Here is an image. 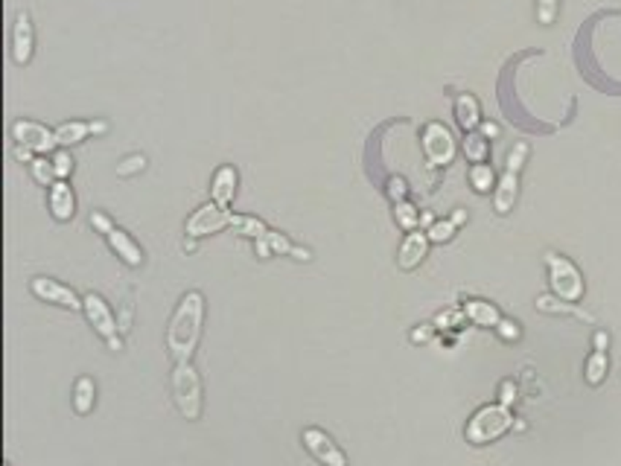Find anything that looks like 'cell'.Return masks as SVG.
Wrapping results in <instances>:
<instances>
[{
	"label": "cell",
	"instance_id": "14",
	"mask_svg": "<svg viewBox=\"0 0 621 466\" xmlns=\"http://www.w3.org/2000/svg\"><path fill=\"white\" fill-rule=\"evenodd\" d=\"M516 195H519V169H508L505 166V173H501L499 184L493 190V210L499 216L511 213L513 204H516Z\"/></svg>",
	"mask_w": 621,
	"mask_h": 466
},
{
	"label": "cell",
	"instance_id": "25",
	"mask_svg": "<svg viewBox=\"0 0 621 466\" xmlns=\"http://www.w3.org/2000/svg\"><path fill=\"white\" fill-rule=\"evenodd\" d=\"M394 219H397V225H400L402 231H417V225H420V210H417L414 204H409V202H397V204H394Z\"/></svg>",
	"mask_w": 621,
	"mask_h": 466
},
{
	"label": "cell",
	"instance_id": "33",
	"mask_svg": "<svg viewBox=\"0 0 621 466\" xmlns=\"http://www.w3.org/2000/svg\"><path fill=\"white\" fill-rule=\"evenodd\" d=\"M496 330H499L501 338H508V341H516V338H519V327H516L513 321H508V318H501V321L496 324Z\"/></svg>",
	"mask_w": 621,
	"mask_h": 466
},
{
	"label": "cell",
	"instance_id": "35",
	"mask_svg": "<svg viewBox=\"0 0 621 466\" xmlns=\"http://www.w3.org/2000/svg\"><path fill=\"white\" fill-rule=\"evenodd\" d=\"M516 400V388H513V382H505L501 385V405H511Z\"/></svg>",
	"mask_w": 621,
	"mask_h": 466
},
{
	"label": "cell",
	"instance_id": "19",
	"mask_svg": "<svg viewBox=\"0 0 621 466\" xmlns=\"http://www.w3.org/2000/svg\"><path fill=\"white\" fill-rule=\"evenodd\" d=\"M464 315L470 318L475 327H496L501 321L499 309L493 303H487V301H467L464 303Z\"/></svg>",
	"mask_w": 621,
	"mask_h": 466
},
{
	"label": "cell",
	"instance_id": "31",
	"mask_svg": "<svg viewBox=\"0 0 621 466\" xmlns=\"http://www.w3.org/2000/svg\"><path fill=\"white\" fill-rule=\"evenodd\" d=\"M461 318H467V315H464V309H449V312H441V315L435 318V327H452V324H461Z\"/></svg>",
	"mask_w": 621,
	"mask_h": 466
},
{
	"label": "cell",
	"instance_id": "27",
	"mask_svg": "<svg viewBox=\"0 0 621 466\" xmlns=\"http://www.w3.org/2000/svg\"><path fill=\"white\" fill-rule=\"evenodd\" d=\"M50 161H53V169H56V178H59V181H67L70 175H74V155H70L67 149H56V152L50 155Z\"/></svg>",
	"mask_w": 621,
	"mask_h": 466
},
{
	"label": "cell",
	"instance_id": "40",
	"mask_svg": "<svg viewBox=\"0 0 621 466\" xmlns=\"http://www.w3.org/2000/svg\"><path fill=\"white\" fill-rule=\"evenodd\" d=\"M449 219H452V222H455V225H464V222H467V210H461V207H458V210L452 213Z\"/></svg>",
	"mask_w": 621,
	"mask_h": 466
},
{
	"label": "cell",
	"instance_id": "36",
	"mask_svg": "<svg viewBox=\"0 0 621 466\" xmlns=\"http://www.w3.org/2000/svg\"><path fill=\"white\" fill-rule=\"evenodd\" d=\"M429 335H432V327L423 324V327H417V330L412 332V341H414V344H420V341H429Z\"/></svg>",
	"mask_w": 621,
	"mask_h": 466
},
{
	"label": "cell",
	"instance_id": "2",
	"mask_svg": "<svg viewBox=\"0 0 621 466\" xmlns=\"http://www.w3.org/2000/svg\"><path fill=\"white\" fill-rule=\"evenodd\" d=\"M513 426V414L508 405H484L472 414V420L467 423V440L472 446H484L493 443Z\"/></svg>",
	"mask_w": 621,
	"mask_h": 466
},
{
	"label": "cell",
	"instance_id": "17",
	"mask_svg": "<svg viewBox=\"0 0 621 466\" xmlns=\"http://www.w3.org/2000/svg\"><path fill=\"white\" fill-rule=\"evenodd\" d=\"M455 120H458V126L467 134L482 126V108H479V100H475L472 93H458V100H455Z\"/></svg>",
	"mask_w": 621,
	"mask_h": 466
},
{
	"label": "cell",
	"instance_id": "28",
	"mask_svg": "<svg viewBox=\"0 0 621 466\" xmlns=\"http://www.w3.org/2000/svg\"><path fill=\"white\" fill-rule=\"evenodd\" d=\"M455 228L458 225L452 222V219H438V222L429 228L426 233H429V239H432V242H449L452 236H455Z\"/></svg>",
	"mask_w": 621,
	"mask_h": 466
},
{
	"label": "cell",
	"instance_id": "13",
	"mask_svg": "<svg viewBox=\"0 0 621 466\" xmlns=\"http://www.w3.org/2000/svg\"><path fill=\"white\" fill-rule=\"evenodd\" d=\"M429 233L426 231H409V236L402 239L400 251H397V265L402 268V272H412V268H417L423 262V257L429 254Z\"/></svg>",
	"mask_w": 621,
	"mask_h": 466
},
{
	"label": "cell",
	"instance_id": "10",
	"mask_svg": "<svg viewBox=\"0 0 621 466\" xmlns=\"http://www.w3.org/2000/svg\"><path fill=\"white\" fill-rule=\"evenodd\" d=\"M30 291L35 294L38 301L62 306V309H70V312H82L85 309V301L79 298V294L70 286L53 280V277H35V280H30Z\"/></svg>",
	"mask_w": 621,
	"mask_h": 466
},
{
	"label": "cell",
	"instance_id": "39",
	"mask_svg": "<svg viewBox=\"0 0 621 466\" xmlns=\"http://www.w3.org/2000/svg\"><path fill=\"white\" fill-rule=\"evenodd\" d=\"M105 132H108L105 120H91V134H105Z\"/></svg>",
	"mask_w": 621,
	"mask_h": 466
},
{
	"label": "cell",
	"instance_id": "41",
	"mask_svg": "<svg viewBox=\"0 0 621 466\" xmlns=\"http://www.w3.org/2000/svg\"><path fill=\"white\" fill-rule=\"evenodd\" d=\"M435 222H438V219H435L432 213H420V225H426V231H429V228H432Z\"/></svg>",
	"mask_w": 621,
	"mask_h": 466
},
{
	"label": "cell",
	"instance_id": "18",
	"mask_svg": "<svg viewBox=\"0 0 621 466\" xmlns=\"http://www.w3.org/2000/svg\"><path fill=\"white\" fill-rule=\"evenodd\" d=\"M88 134H91V122H85V120H67V122H62V126H56L59 149H70V146L82 143Z\"/></svg>",
	"mask_w": 621,
	"mask_h": 466
},
{
	"label": "cell",
	"instance_id": "23",
	"mask_svg": "<svg viewBox=\"0 0 621 466\" xmlns=\"http://www.w3.org/2000/svg\"><path fill=\"white\" fill-rule=\"evenodd\" d=\"M607 367H610V359H607V350H595L586 361V382L589 385H601L604 376H607Z\"/></svg>",
	"mask_w": 621,
	"mask_h": 466
},
{
	"label": "cell",
	"instance_id": "6",
	"mask_svg": "<svg viewBox=\"0 0 621 466\" xmlns=\"http://www.w3.org/2000/svg\"><path fill=\"white\" fill-rule=\"evenodd\" d=\"M85 318H88V324L93 327V332H97L105 344L117 353V350H123V338H120V330H117V318H114V312L108 309V303L100 298V294H85Z\"/></svg>",
	"mask_w": 621,
	"mask_h": 466
},
{
	"label": "cell",
	"instance_id": "8",
	"mask_svg": "<svg viewBox=\"0 0 621 466\" xmlns=\"http://www.w3.org/2000/svg\"><path fill=\"white\" fill-rule=\"evenodd\" d=\"M12 140L18 146H27L35 155H53L59 149L56 129H47L38 120H15L12 122Z\"/></svg>",
	"mask_w": 621,
	"mask_h": 466
},
{
	"label": "cell",
	"instance_id": "26",
	"mask_svg": "<svg viewBox=\"0 0 621 466\" xmlns=\"http://www.w3.org/2000/svg\"><path fill=\"white\" fill-rule=\"evenodd\" d=\"M537 309H540V312H566V315H578V318H586V321H589V315H586V312H578L569 301L560 303V301H555V298H548V294L537 298Z\"/></svg>",
	"mask_w": 621,
	"mask_h": 466
},
{
	"label": "cell",
	"instance_id": "5",
	"mask_svg": "<svg viewBox=\"0 0 621 466\" xmlns=\"http://www.w3.org/2000/svg\"><path fill=\"white\" fill-rule=\"evenodd\" d=\"M91 225L103 233V239L108 242V248H111L117 257H120L126 265H132V268H140V265H143V251H140V245H137L123 228H117L105 213L93 210V213H91Z\"/></svg>",
	"mask_w": 621,
	"mask_h": 466
},
{
	"label": "cell",
	"instance_id": "30",
	"mask_svg": "<svg viewBox=\"0 0 621 466\" xmlns=\"http://www.w3.org/2000/svg\"><path fill=\"white\" fill-rule=\"evenodd\" d=\"M560 0H537V21L540 23H555Z\"/></svg>",
	"mask_w": 621,
	"mask_h": 466
},
{
	"label": "cell",
	"instance_id": "20",
	"mask_svg": "<svg viewBox=\"0 0 621 466\" xmlns=\"http://www.w3.org/2000/svg\"><path fill=\"white\" fill-rule=\"evenodd\" d=\"M93 402H97V385H93V379H88V376H79L76 385H74V411L79 417H85V414L93 411Z\"/></svg>",
	"mask_w": 621,
	"mask_h": 466
},
{
	"label": "cell",
	"instance_id": "29",
	"mask_svg": "<svg viewBox=\"0 0 621 466\" xmlns=\"http://www.w3.org/2000/svg\"><path fill=\"white\" fill-rule=\"evenodd\" d=\"M143 169H146V158H143V155H129V158H123L120 163H117V175L129 178L134 173H143Z\"/></svg>",
	"mask_w": 621,
	"mask_h": 466
},
{
	"label": "cell",
	"instance_id": "32",
	"mask_svg": "<svg viewBox=\"0 0 621 466\" xmlns=\"http://www.w3.org/2000/svg\"><path fill=\"white\" fill-rule=\"evenodd\" d=\"M405 192H409V187H405L402 178H391V181H388V195L394 199V204H397V202H405Z\"/></svg>",
	"mask_w": 621,
	"mask_h": 466
},
{
	"label": "cell",
	"instance_id": "16",
	"mask_svg": "<svg viewBox=\"0 0 621 466\" xmlns=\"http://www.w3.org/2000/svg\"><path fill=\"white\" fill-rule=\"evenodd\" d=\"M236 184H240V175H236L233 166H219L216 173H213V181H210V199L216 202L219 207H228L233 202L236 195Z\"/></svg>",
	"mask_w": 621,
	"mask_h": 466
},
{
	"label": "cell",
	"instance_id": "3",
	"mask_svg": "<svg viewBox=\"0 0 621 466\" xmlns=\"http://www.w3.org/2000/svg\"><path fill=\"white\" fill-rule=\"evenodd\" d=\"M173 400L184 420H199L202 417V379L190 361H178L173 367Z\"/></svg>",
	"mask_w": 621,
	"mask_h": 466
},
{
	"label": "cell",
	"instance_id": "22",
	"mask_svg": "<svg viewBox=\"0 0 621 466\" xmlns=\"http://www.w3.org/2000/svg\"><path fill=\"white\" fill-rule=\"evenodd\" d=\"M487 137L484 134H475V132H470L467 137H464V155H467V161L470 163H484L487 161Z\"/></svg>",
	"mask_w": 621,
	"mask_h": 466
},
{
	"label": "cell",
	"instance_id": "15",
	"mask_svg": "<svg viewBox=\"0 0 621 466\" xmlns=\"http://www.w3.org/2000/svg\"><path fill=\"white\" fill-rule=\"evenodd\" d=\"M47 202H50V213L56 222H70L76 213V195H74V187H70L67 181H56L50 187V195H47Z\"/></svg>",
	"mask_w": 621,
	"mask_h": 466
},
{
	"label": "cell",
	"instance_id": "7",
	"mask_svg": "<svg viewBox=\"0 0 621 466\" xmlns=\"http://www.w3.org/2000/svg\"><path fill=\"white\" fill-rule=\"evenodd\" d=\"M420 146H423V155H426L429 166H449L458 152L455 137H452V132L443 122H426V129L420 134Z\"/></svg>",
	"mask_w": 621,
	"mask_h": 466
},
{
	"label": "cell",
	"instance_id": "37",
	"mask_svg": "<svg viewBox=\"0 0 621 466\" xmlns=\"http://www.w3.org/2000/svg\"><path fill=\"white\" fill-rule=\"evenodd\" d=\"M607 341H610V338H607V332H604V330H598V332L592 335V344H595V350H607Z\"/></svg>",
	"mask_w": 621,
	"mask_h": 466
},
{
	"label": "cell",
	"instance_id": "1",
	"mask_svg": "<svg viewBox=\"0 0 621 466\" xmlns=\"http://www.w3.org/2000/svg\"><path fill=\"white\" fill-rule=\"evenodd\" d=\"M202 324H204V294L187 291L170 318V327H166V350H170V359L175 364L193 361V353L202 338Z\"/></svg>",
	"mask_w": 621,
	"mask_h": 466
},
{
	"label": "cell",
	"instance_id": "4",
	"mask_svg": "<svg viewBox=\"0 0 621 466\" xmlns=\"http://www.w3.org/2000/svg\"><path fill=\"white\" fill-rule=\"evenodd\" d=\"M545 265H548V283H552V291L557 294L560 301L578 303L584 298V274L578 272V265L560 257V254H545Z\"/></svg>",
	"mask_w": 621,
	"mask_h": 466
},
{
	"label": "cell",
	"instance_id": "38",
	"mask_svg": "<svg viewBox=\"0 0 621 466\" xmlns=\"http://www.w3.org/2000/svg\"><path fill=\"white\" fill-rule=\"evenodd\" d=\"M479 129H482V134H484L487 140H493V137H499V126H496V122H482V126H479Z\"/></svg>",
	"mask_w": 621,
	"mask_h": 466
},
{
	"label": "cell",
	"instance_id": "11",
	"mask_svg": "<svg viewBox=\"0 0 621 466\" xmlns=\"http://www.w3.org/2000/svg\"><path fill=\"white\" fill-rule=\"evenodd\" d=\"M301 440H303V446L309 449V455H313L318 463H324V466H347L344 452L332 443V437L327 431H321V429H303Z\"/></svg>",
	"mask_w": 621,
	"mask_h": 466
},
{
	"label": "cell",
	"instance_id": "21",
	"mask_svg": "<svg viewBox=\"0 0 621 466\" xmlns=\"http://www.w3.org/2000/svg\"><path fill=\"white\" fill-rule=\"evenodd\" d=\"M470 187L475 190V192H490V190H496V175H493V169L487 166V163H472L470 166Z\"/></svg>",
	"mask_w": 621,
	"mask_h": 466
},
{
	"label": "cell",
	"instance_id": "34",
	"mask_svg": "<svg viewBox=\"0 0 621 466\" xmlns=\"http://www.w3.org/2000/svg\"><path fill=\"white\" fill-rule=\"evenodd\" d=\"M15 158H18L21 163H33L38 155H35L33 149H27V146H18V143H15Z\"/></svg>",
	"mask_w": 621,
	"mask_h": 466
},
{
	"label": "cell",
	"instance_id": "12",
	"mask_svg": "<svg viewBox=\"0 0 621 466\" xmlns=\"http://www.w3.org/2000/svg\"><path fill=\"white\" fill-rule=\"evenodd\" d=\"M33 50H35V33H33V18L30 12H18L15 15V27H12V59L15 64H30L33 59Z\"/></svg>",
	"mask_w": 621,
	"mask_h": 466
},
{
	"label": "cell",
	"instance_id": "9",
	"mask_svg": "<svg viewBox=\"0 0 621 466\" xmlns=\"http://www.w3.org/2000/svg\"><path fill=\"white\" fill-rule=\"evenodd\" d=\"M231 219H233V213H228L216 202H207L199 210H193V216L187 219L184 231H187L190 239H202V236H210V233H219V231L231 228Z\"/></svg>",
	"mask_w": 621,
	"mask_h": 466
},
{
	"label": "cell",
	"instance_id": "24",
	"mask_svg": "<svg viewBox=\"0 0 621 466\" xmlns=\"http://www.w3.org/2000/svg\"><path fill=\"white\" fill-rule=\"evenodd\" d=\"M30 175L35 184L41 187H53L59 178H56V169H53V161H47L44 155H38L33 163H30Z\"/></svg>",
	"mask_w": 621,
	"mask_h": 466
}]
</instances>
